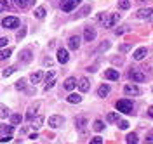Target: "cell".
I'll list each match as a JSON object with an SVG mask.
<instances>
[{
  "label": "cell",
  "mask_w": 153,
  "mask_h": 144,
  "mask_svg": "<svg viewBox=\"0 0 153 144\" xmlns=\"http://www.w3.org/2000/svg\"><path fill=\"white\" fill-rule=\"evenodd\" d=\"M10 54H12V49H4V50H0V61H4V59H9Z\"/></svg>",
  "instance_id": "603a6c76"
},
{
  "label": "cell",
  "mask_w": 153,
  "mask_h": 144,
  "mask_svg": "<svg viewBox=\"0 0 153 144\" xmlns=\"http://www.w3.org/2000/svg\"><path fill=\"white\" fill-rule=\"evenodd\" d=\"M105 78H106V80L115 82V80H118V78H120V73H118V69H106V71H105Z\"/></svg>",
  "instance_id": "7c38bea8"
},
{
  "label": "cell",
  "mask_w": 153,
  "mask_h": 144,
  "mask_svg": "<svg viewBox=\"0 0 153 144\" xmlns=\"http://www.w3.org/2000/svg\"><path fill=\"white\" fill-rule=\"evenodd\" d=\"M106 120H108L110 123H115V122H118V113H108Z\"/></svg>",
  "instance_id": "4dcf8cb0"
},
{
  "label": "cell",
  "mask_w": 153,
  "mask_h": 144,
  "mask_svg": "<svg viewBox=\"0 0 153 144\" xmlns=\"http://www.w3.org/2000/svg\"><path fill=\"white\" fill-rule=\"evenodd\" d=\"M129 78H131L132 82H137V83H141V82H144V80H146V75H144L143 71H139V69L132 68V69L129 71Z\"/></svg>",
  "instance_id": "277c9868"
},
{
  "label": "cell",
  "mask_w": 153,
  "mask_h": 144,
  "mask_svg": "<svg viewBox=\"0 0 153 144\" xmlns=\"http://www.w3.org/2000/svg\"><path fill=\"white\" fill-rule=\"evenodd\" d=\"M2 26L7 30H12V28H18L19 26V19L16 16H7V18H4L2 19Z\"/></svg>",
  "instance_id": "7a4b0ae2"
},
{
  "label": "cell",
  "mask_w": 153,
  "mask_h": 144,
  "mask_svg": "<svg viewBox=\"0 0 153 144\" xmlns=\"http://www.w3.org/2000/svg\"><path fill=\"white\" fill-rule=\"evenodd\" d=\"M117 109H118L120 113L131 115V113L134 111V106H132V103H131L129 99H120V101H117Z\"/></svg>",
  "instance_id": "6da1fadb"
},
{
  "label": "cell",
  "mask_w": 153,
  "mask_h": 144,
  "mask_svg": "<svg viewBox=\"0 0 153 144\" xmlns=\"http://www.w3.org/2000/svg\"><path fill=\"white\" fill-rule=\"evenodd\" d=\"M65 123V118L59 115H54V116H49V127L51 128H57V127H61V125Z\"/></svg>",
  "instance_id": "ba28073f"
},
{
  "label": "cell",
  "mask_w": 153,
  "mask_h": 144,
  "mask_svg": "<svg viewBox=\"0 0 153 144\" xmlns=\"http://www.w3.org/2000/svg\"><path fill=\"white\" fill-rule=\"evenodd\" d=\"M5 116H9V109L5 104H0V118H5Z\"/></svg>",
  "instance_id": "d6a6232c"
},
{
  "label": "cell",
  "mask_w": 153,
  "mask_h": 144,
  "mask_svg": "<svg viewBox=\"0 0 153 144\" xmlns=\"http://www.w3.org/2000/svg\"><path fill=\"white\" fill-rule=\"evenodd\" d=\"M87 118L85 116H76L75 118V127H76V130L80 132V135H85V128H87Z\"/></svg>",
  "instance_id": "3957f363"
},
{
  "label": "cell",
  "mask_w": 153,
  "mask_h": 144,
  "mask_svg": "<svg viewBox=\"0 0 153 144\" xmlns=\"http://www.w3.org/2000/svg\"><path fill=\"white\" fill-rule=\"evenodd\" d=\"M78 4H80V0H61V10H65V12H71Z\"/></svg>",
  "instance_id": "5b68a950"
},
{
  "label": "cell",
  "mask_w": 153,
  "mask_h": 144,
  "mask_svg": "<svg viewBox=\"0 0 153 144\" xmlns=\"http://www.w3.org/2000/svg\"><path fill=\"white\" fill-rule=\"evenodd\" d=\"M68 103H71V104H78L80 101H82V96L80 94H70V96L66 97Z\"/></svg>",
  "instance_id": "ffe728a7"
},
{
  "label": "cell",
  "mask_w": 153,
  "mask_h": 144,
  "mask_svg": "<svg viewBox=\"0 0 153 144\" xmlns=\"http://www.w3.org/2000/svg\"><path fill=\"white\" fill-rule=\"evenodd\" d=\"M127 144H137V134H134V132L127 134Z\"/></svg>",
  "instance_id": "d4e9b609"
},
{
  "label": "cell",
  "mask_w": 153,
  "mask_h": 144,
  "mask_svg": "<svg viewBox=\"0 0 153 144\" xmlns=\"http://www.w3.org/2000/svg\"><path fill=\"white\" fill-rule=\"evenodd\" d=\"M118 128H122V130H127V128H129V122H125V120H120V122H118Z\"/></svg>",
  "instance_id": "e575fe53"
},
{
  "label": "cell",
  "mask_w": 153,
  "mask_h": 144,
  "mask_svg": "<svg viewBox=\"0 0 153 144\" xmlns=\"http://www.w3.org/2000/svg\"><path fill=\"white\" fill-rule=\"evenodd\" d=\"M14 125H0V134H12Z\"/></svg>",
  "instance_id": "7402d4cb"
},
{
  "label": "cell",
  "mask_w": 153,
  "mask_h": 144,
  "mask_svg": "<svg viewBox=\"0 0 153 144\" xmlns=\"http://www.w3.org/2000/svg\"><path fill=\"white\" fill-rule=\"evenodd\" d=\"M96 38V30L92 26H85L84 28V40L85 42H94Z\"/></svg>",
  "instance_id": "9c48e42d"
},
{
  "label": "cell",
  "mask_w": 153,
  "mask_h": 144,
  "mask_svg": "<svg viewBox=\"0 0 153 144\" xmlns=\"http://www.w3.org/2000/svg\"><path fill=\"white\" fill-rule=\"evenodd\" d=\"M89 12H91V5H85L84 9H82L80 12H78V18H84V16H87Z\"/></svg>",
  "instance_id": "836d02e7"
},
{
  "label": "cell",
  "mask_w": 153,
  "mask_h": 144,
  "mask_svg": "<svg viewBox=\"0 0 153 144\" xmlns=\"http://www.w3.org/2000/svg\"><path fill=\"white\" fill-rule=\"evenodd\" d=\"M120 21V14H110L105 19V28H115Z\"/></svg>",
  "instance_id": "8992f818"
},
{
  "label": "cell",
  "mask_w": 153,
  "mask_h": 144,
  "mask_svg": "<svg viewBox=\"0 0 153 144\" xmlns=\"http://www.w3.org/2000/svg\"><path fill=\"white\" fill-rule=\"evenodd\" d=\"M148 54V50H146V47H139V49H136V52H134V56L132 58L136 59V61H141V59L144 58Z\"/></svg>",
  "instance_id": "2e32d148"
},
{
  "label": "cell",
  "mask_w": 153,
  "mask_h": 144,
  "mask_svg": "<svg viewBox=\"0 0 153 144\" xmlns=\"http://www.w3.org/2000/svg\"><path fill=\"white\" fill-rule=\"evenodd\" d=\"M75 87H76V80L73 77H70V78L65 80V89H66V90H73Z\"/></svg>",
  "instance_id": "ac0fdd59"
},
{
  "label": "cell",
  "mask_w": 153,
  "mask_h": 144,
  "mask_svg": "<svg viewBox=\"0 0 153 144\" xmlns=\"http://www.w3.org/2000/svg\"><path fill=\"white\" fill-rule=\"evenodd\" d=\"M42 78H44V73H42V71H35V73H31L30 80H31V83H40Z\"/></svg>",
  "instance_id": "d6986e66"
},
{
  "label": "cell",
  "mask_w": 153,
  "mask_h": 144,
  "mask_svg": "<svg viewBox=\"0 0 153 144\" xmlns=\"http://www.w3.org/2000/svg\"><path fill=\"white\" fill-rule=\"evenodd\" d=\"M4 9H7V7H5V4H4V0H0V12H2Z\"/></svg>",
  "instance_id": "c3c4849f"
},
{
  "label": "cell",
  "mask_w": 153,
  "mask_h": 144,
  "mask_svg": "<svg viewBox=\"0 0 153 144\" xmlns=\"http://www.w3.org/2000/svg\"><path fill=\"white\" fill-rule=\"evenodd\" d=\"M127 30H129V28H127V26H122V28H118V30H117L115 33H117V35H122V33H125Z\"/></svg>",
  "instance_id": "7bdbcfd3"
},
{
  "label": "cell",
  "mask_w": 153,
  "mask_h": 144,
  "mask_svg": "<svg viewBox=\"0 0 153 144\" xmlns=\"http://www.w3.org/2000/svg\"><path fill=\"white\" fill-rule=\"evenodd\" d=\"M7 42H9V38H5V37H4V38H0V49L7 47Z\"/></svg>",
  "instance_id": "b9f144b4"
},
{
  "label": "cell",
  "mask_w": 153,
  "mask_h": 144,
  "mask_svg": "<svg viewBox=\"0 0 153 144\" xmlns=\"http://www.w3.org/2000/svg\"><path fill=\"white\" fill-rule=\"evenodd\" d=\"M92 128H94L96 132H101V130L105 128V123H103L101 120H96V122H94V125H92Z\"/></svg>",
  "instance_id": "484cf974"
},
{
  "label": "cell",
  "mask_w": 153,
  "mask_h": 144,
  "mask_svg": "<svg viewBox=\"0 0 153 144\" xmlns=\"http://www.w3.org/2000/svg\"><path fill=\"white\" fill-rule=\"evenodd\" d=\"M12 139V134H5V135H0V143H9Z\"/></svg>",
  "instance_id": "8d00e7d4"
},
{
  "label": "cell",
  "mask_w": 153,
  "mask_h": 144,
  "mask_svg": "<svg viewBox=\"0 0 153 144\" xmlns=\"http://www.w3.org/2000/svg\"><path fill=\"white\" fill-rule=\"evenodd\" d=\"M124 92H125V96H139L141 94V89L137 85H134V83H127L124 87Z\"/></svg>",
  "instance_id": "52a82bcc"
},
{
  "label": "cell",
  "mask_w": 153,
  "mask_h": 144,
  "mask_svg": "<svg viewBox=\"0 0 153 144\" xmlns=\"http://www.w3.org/2000/svg\"><path fill=\"white\" fill-rule=\"evenodd\" d=\"M78 89H80V92H87V90L91 89L89 80H87V78H80V80H78Z\"/></svg>",
  "instance_id": "e0dca14e"
},
{
  "label": "cell",
  "mask_w": 153,
  "mask_h": 144,
  "mask_svg": "<svg viewBox=\"0 0 153 144\" xmlns=\"http://www.w3.org/2000/svg\"><path fill=\"white\" fill-rule=\"evenodd\" d=\"M33 116H35V109L31 108V109H30L28 113H26V118H28V120H33Z\"/></svg>",
  "instance_id": "60d3db41"
},
{
  "label": "cell",
  "mask_w": 153,
  "mask_h": 144,
  "mask_svg": "<svg viewBox=\"0 0 153 144\" xmlns=\"http://www.w3.org/2000/svg\"><path fill=\"white\" fill-rule=\"evenodd\" d=\"M42 123H44V116H37V118H35V120H33V128H40V127H42Z\"/></svg>",
  "instance_id": "4316f807"
},
{
  "label": "cell",
  "mask_w": 153,
  "mask_h": 144,
  "mask_svg": "<svg viewBox=\"0 0 153 144\" xmlns=\"http://www.w3.org/2000/svg\"><path fill=\"white\" fill-rule=\"evenodd\" d=\"M54 83H56V80H54V78H52V80H49V82H47V85H45V90L52 89V87H54Z\"/></svg>",
  "instance_id": "ab89813d"
},
{
  "label": "cell",
  "mask_w": 153,
  "mask_h": 144,
  "mask_svg": "<svg viewBox=\"0 0 153 144\" xmlns=\"http://www.w3.org/2000/svg\"><path fill=\"white\" fill-rule=\"evenodd\" d=\"M144 144H153V134H150L148 137H146V143Z\"/></svg>",
  "instance_id": "7dc6e473"
},
{
  "label": "cell",
  "mask_w": 153,
  "mask_h": 144,
  "mask_svg": "<svg viewBox=\"0 0 153 144\" xmlns=\"http://www.w3.org/2000/svg\"><path fill=\"white\" fill-rule=\"evenodd\" d=\"M136 2H139V4H144V2H148V0H136Z\"/></svg>",
  "instance_id": "f907efd6"
},
{
  "label": "cell",
  "mask_w": 153,
  "mask_h": 144,
  "mask_svg": "<svg viewBox=\"0 0 153 144\" xmlns=\"http://www.w3.org/2000/svg\"><path fill=\"white\" fill-rule=\"evenodd\" d=\"M35 18L44 19V18H45V7H37V9H35Z\"/></svg>",
  "instance_id": "cb8c5ba5"
},
{
  "label": "cell",
  "mask_w": 153,
  "mask_h": 144,
  "mask_svg": "<svg viewBox=\"0 0 153 144\" xmlns=\"http://www.w3.org/2000/svg\"><path fill=\"white\" fill-rule=\"evenodd\" d=\"M21 120H23V118H21V115H18V113H16V115H10V125L21 123Z\"/></svg>",
  "instance_id": "83f0119b"
},
{
  "label": "cell",
  "mask_w": 153,
  "mask_h": 144,
  "mask_svg": "<svg viewBox=\"0 0 153 144\" xmlns=\"http://www.w3.org/2000/svg\"><path fill=\"white\" fill-rule=\"evenodd\" d=\"M131 47H132L131 44H124V45H120V47H118V50H120V52H127Z\"/></svg>",
  "instance_id": "f35d334b"
},
{
  "label": "cell",
  "mask_w": 153,
  "mask_h": 144,
  "mask_svg": "<svg viewBox=\"0 0 153 144\" xmlns=\"http://www.w3.org/2000/svg\"><path fill=\"white\" fill-rule=\"evenodd\" d=\"M110 45H111V44H110L108 40H105V42L99 45V50H106V49H110Z\"/></svg>",
  "instance_id": "74e56055"
},
{
  "label": "cell",
  "mask_w": 153,
  "mask_h": 144,
  "mask_svg": "<svg viewBox=\"0 0 153 144\" xmlns=\"http://www.w3.org/2000/svg\"><path fill=\"white\" fill-rule=\"evenodd\" d=\"M108 94H110V85H106L105 83V85H101L99 89H97V96L99 97H106Z\"/></svg>",
  "instance_id": "44dd1931"
},
{
  "label": "cell",
  "mask_w": 153,
  "mask_h": 144,
  "mask_svg": "<svg viewBox=\"0 0 153 144\" xmlns=\"http://www.w3.org/2000/svg\"><path fill=\"white\" fill-rule=\"evenodd\" d=\"M118 7L124 9V10H127L129 7H131V2H129V0H118Z\"/></svg>",
  "instance_id": "1f68e13d"
},
{
  "label": "cell",
  "mask_w": 153,
  "mask_h": 144,
  "mask_svg": "<svg viewBox=\"0 0 153 144\" xmlns=\"http://www.w3.org/2000/svg\"><path fill=\"white\" fill-rule=\"evenodd\" d=\"M44 64H45V66H52V59L45 58V59H44Z\"/></svg>",
  "instance_id": "bcb514c9"
},
{
  "label": "cell",
  "mask_w": 153,
  "mask_h": 144,
  "mask_svg": "<svg viewBox=\"0 0 153 144\" xmlns=\"http://www.w3.org/2000/svg\"><path fill=\"white\" fill-rule=\"evenodd\" d=\"M136 16H137L139 19H150V18L153 16V9L152 7H148V9H139Z\"/></svg>",
  "instance_id": "8fae6325"
},
{
  "label": "cell",
  "mask_w": 153,
  "mask_h": 144,
  "mask_svg": "<svg viewBox=\"0 0 153 144\" xmlns=\"http://www.w3.org/2000/svg\"><path fill=\"white\" fill-rule=\"evenodd\" d=\"M14 71H16V66H9V68H5V69L2 71V75H4L5 78H7V77H10V75H12Z\"/></svg>",
  "instance_id": "f1b7e54d"
},
{
  "label": "cell",
  "mask_w": 153,
  "mask_h": 144,
  "mask_svg": "<svg viewBox=\"0 0 153 144\" xmlns=\"http://www.w3.org/2000/svg\"><path fill=\"white\" fill-rule=\"evenodd\" d=\"M14 4L19 9H28V7H31L35 4V0H14Z\"/></svg>",
  "instance_id": "4fadbf2b"
},
{
  "label": "cell",
  "mask_w": 153,
  "mask_h": 144,
  "mask_svg": "<svg viewBox=\"0 0 153 144\" xmlns=\"http://www.w3.org/2000/svg\"><path fill=\"white\" fill-rule=\"evenodd\" d=\"M89 144H103V139H101L99 135H96V137H92V139L89 141Z\"/></svg>",
  "instance_id": "d590c367"
},
{
  "label": "cell",
  "mask_w": 153,
  "mask_h": 144,
  "mask_svg": "<svg viewBox=\"0 0 153 144\" xmlns=\"http://www.w3.org/2000/svg\"><path fill=\"white\" fill-rule=\"evenodd\" d=\"M148 115L153 118V106H150V108H148Z\"/></svg>",
  "instance_id": "681fc988"
},
{
  "label": "cell",
  "mask_w": 153,
  "mask_h": 144,
  "mask_svg": "<svg viewBox=\"0 0 153 144\" xmlns=\"http://www.w3.org/2000/svg\"><path fill=\"white\" fill-rule=\"evenodd\" d=\"M68 47L71 49V50H76V49L80 47V37L76 35V37H70L68 40Z\"/></svg>",
  "instance_id": "5bb4252c"
},
{
  "label": "cell",
  "mask_w": 153,
  "mask_h": 144,
  "mask_svg": "<svg viewBox=\"0 0 153 144\" xmlns=\"http://www.w3.org/2000/svg\"><path fill=\"white\" fill-rule=\"evenodd\" d=\"M16 89H18V90H25V89H26V80H25V78L18 80V82H16Z\"/></svg>",
  "instance_id": "f546056e"
},
{
  "label": "cell",
  "mask_w": 153,
  "mask_h": 144,
  "mask_svg": "<svg viewBox=\"0 0 153 144\" xmlns=\"http://www.w3.org/2000/svg\"><path fill=\"white\" fill-rule=\"evenodd\" d=\"M25 35H26V30H25V28L21 30V31H18V38H19V40L25 38Z\"/></svg>",
  "instance_id": "f6af8a7d"
},
{
  "label": "cell",
  "mask_w": 153,
  "mask_h": 144,
  "mask_svg": "<svg viewBox=\"0 0 153 144\" xmlns=\"http://www.w3.org/2000/svg\"><path fill=\"white\" fill-rule=\"evenodd\" d=\"M19 61H21V63H30V61H31V50H30V49H25V50L19 54Z\"/></svg>",
  "instance_id": "9a60e30c"
},
{
  "label": "cell",
  "mask_w": 153,
  "mask_h": 144,
  "mask_svg": "<svg viewBox=\"0 0 153 144\" xmlns=\"http://www.w3.org/2000/svg\"><path fill=\"white\" fill-rule=\"evenodd\" d=\"M57 61L61 64H66L70 61V56H68V50L66 49H57Z\"/></svg>",
  "instance_id": "30bf717a"
},
{
  "label": "cell",
  "mask_w": 153,
  "mask_h": 144,
  "mask_svg": "<svg viewBox=\"0 0 153 144\" xmlns=\"http://www.w3.org/2000/svg\"><path fill=\"white\" fill-rule=\"evenodd\" d=\"M54 75H56V73H54V71L51 69V71H49L47 75H45V80H47V82H49V80H52V78H54Z\"/></svg>",
  "instance_id": "ee69618b"
}]
</instances>
